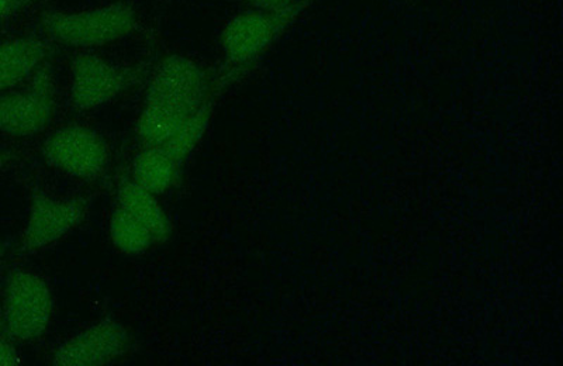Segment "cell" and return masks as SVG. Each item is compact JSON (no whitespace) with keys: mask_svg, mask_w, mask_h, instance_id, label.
Returning a JSON list of instances; mask_svg holds the SVG:
<instances>
[{"mask_svg":"<svg viewBox=\"0 0 563 366\" xmlns=\"http://www.w3.org/2000/svg\"><path fill=\"white\" fill-rule=\"evenodd\" d=\"M3 253H4V247L2 244H0V257H2Z\"/></svg>","mask_w":563,"mask_h":366,"instance_id":"ffe728a7","label":"cell"},{"mask_svg":"<svg viewBox=\"0 0 563 366\" xmlns=\"http://www.w3.org/2000/svg\"><path fill=\"white\" fill-rule=\"evenodd\" d=\"M128 84L124 69L97 54L80 53L70 63V103L82 112L112 102Z\"/></svg>","mask_w":563,"mask_h":366,"instance_id":"9c48e42d","label":"cell"},{"mask_svg":"<svg viewBox=\"0 0 563 366\" xmlns=\"http://www.w3.org/2000/svg\"><path fill=\"white\" fill-rule=\"evenodd\" d=\"M119 206L133 214L135 219L153 234L155 243H167L173 235V223H170L167 210L158 202L157 195L148 192L133 180L124 182L118 193Z\"/></svg>","mask_w":563,"mask_h":366,"instance_id":"8fae6325","label":"cell"},{"mask_svg":"<svg viewBox=\"0 0 563 366\" xmlns=\"http://www.w3.org/2000/svg\"><path fill=\"white\" fill-rule=\"evenodd\" d=\"M179 168L180 165L163 148L144 147L134 158L133 182L158 197L174 187Z\"/></svg>","mask_w":563,"mask_h":366,"instance_id":"7c38bea8","label":"cell"},{"mask_svg":"<svg viewBox=\"0 0 563 366\" xmlns=\"http://www.w3.org/2000/svg\"><path fill=\"white\" fill-rule=\"evenodd\" d=\"M48 55V45L37 37L0 43V90H10L32 78Z\"/></svg>","mask_w":563,"mask_h":366,"instance_id":"30bf717a","label":"cell"},{"mask_svg":"<svg viewBox=\"0 0 563 366\" xmlns=\"http://www.w3.org/2000/svg\"><path fill=\"white\" fill-rule=\"evenodd\" d=\"M42 27L49 38L68 47H103L133 34L139 18L130 4L114 2L78 12L45 13Z\"/></svg>","mask_w":563,"mask_h":366,"instance_id":"6da1fadb","label":"cell"},{"mask_svg":"<svg viewBox=\"0 0 563 366\" xmlns=\"http://www.w3.org/2000/svg\"><path fill=\"white\" fill-rule=\"evenodd\" d=\"M132 347V335L113 319L100 320L65 341L55 351L57 366H100L122 358Z\"/></svg>","mask_w":563,"mask_h":366,"instance_id":"52a82bcc","label":"cell"},{"mask_svg":"<svg viewBox=\"0 0 563 366\" xmlns=\"http://www.w3.org/2000/svg\"><path fill=\"white\" fill-rule=\"evenodd\" d=\"M2 158H3V157H2V154H0V163H2Z\"/></svg>","mask_w":563,"mask_h":366,"instance_id":"44dd1931","label":"cell"},{"mask_svg":"<svg viewBox=\"0 0 563 366\" xmlns=\"http://www.w3.org/2000/svg\"><path fill=\"white\" fill-rule=\"evenodd\" d=\"M249 2L255 10L269 13L290 12L305 7V0H249Z\"/></svg>","mask_w":563,"mask_h":366,"instance_id":"2e32d148","label":"cell"},{"mask_svg":"<svg viewBox=\"0 0 563 366\" xmlns=\"http://www.w3.org/2000/svg\"><path fill=\"white\" fill-rule=\"evenodd\" d=\"M32 2L33 0H0V23L16 16Z\"/></svg>","mask_w":563,"mask_h":366,"instance_id":"e0dca14e","label":"cell"},{"mask_svg":"<svg viewBox=\"0 0 563 366\" xmlns=\"http://www.w3.org/2000/svg\"><path fill=\"white\" fill-rule=\"evenodd\" d=\"M109 234L114 248L132 257L147 253L153 245L157 244L150 230L120 206L114 209L110 218Z\"/></svg>","mask_w":563,"mask_h":366,"instance_id":"5bb4252c","label":"cell"},{"mask_svg":"<svg viewBox=\"0 0 563 366\" xmlns=\"http://www.w3.org/2000/svg\"><path fill=\"white\" fill-rule=\"evenodd\" d=\"M22 363L18 350L9 341L0 339V366H18Z\"/></svg>","mask_w":563,"mask_h":366,"instance_id":"ac0fdd59","label":"cell"},{"mask_svg":"<svg viewBox=\"0 0 563 366\" xmlns=\"http://www.w3.org/2000/svg\"><path fill=\"white\" fill-rule=\"evenodd\" d=\"M43 155L49 167L82 180L102 177L110 157L102 135L77 124L49 135L43 145Z\"/></svg>","mask_w":563,"mask_h":366,"instance_id":"3957f363","label":"cell"},{"mask_svg":"<svg viewBox=\"0 0 563 366\" xmlns=\"http://www.w3.org/2000/svg\"><path fill=\"white\" fill-rule=\"evenodd\" d=\"M299 13L300 10L269 13L254 9L238 14L221 32V48L225 58L234 65L254 62L273 45Z\"/></svg>","mask_w":563,"mask_h":366,"instance_id":"5b68a950","label":"cell"},{"mask_svg":"<svg viewBox=\"0 0 563 366\" xmlns=\"http://www.w3.org/2000/svg\"><path fill=\"white\" fill-rule=\"evenodd\" d=\"M2 313L10 339L22 343L42 339L53 319L52 289L38 275L16 270L4 286Z\"/></svg>","mask_w":563,"mask_h":366,"instance_id":"7a4b0ae2","label":"cell"},{"mask_svg":"<svg viewBox=\"0 0 563 366\" xmlns=\"http://www.w3.org/2000/svg\"><path fill=\"white\" fill-rule=\"evenodd\" d=\"M47 69H37L32 85L22 92L0 97V133L32 137L42 133L54 117L55 99Z\"/></svg>","mask_w":563,"mask_h":366,"instance_id":"8992f818","label":"cell"},{"mask_svg":"<svg viewBox=\"0 0 563 366\" xmlns=\"http://www.w3.org/2000/svg\"><path fill=\"white\" fill-rule=\"evenodd\" d=\"M88 213L85 199H55L35 193L22 234L23 251H37L59 242L77 229Z\"/></svg>","mask_w":563,"mask_h":366,"instance_id":"ba28073f","label":"cell"},{"mask_svg":"<svg viewBox=\"0 0 563 366\" xmlns=\"http://www.w3.org/2000/svg\"><path fill=\"white\" fill-rule=\"evenodd\" d=\"M189 114L183 110L145 103L135 123L139 142L144 147H164Z\"/></svg>","mask_w":563,"mask_h":366,"instance_id":"4fadbf2b","label":"cell"},{"mask_svg":"<svg viewBox=\"0 0 563 366\" xmlns=\"http://www.w3.org/2000/svg\"><path fill=\"white\" fill-rule=\"evenodd\" d=\"M211 113L213 108L209 100L202 104V107L190 113L185 122L180 124V127L176 130L169 142L161 147L165 153L174 158L176 163L183 165L186 158L195 152L200 142H202L206 132L209 130Z\"/></svg>","mask_w":563,"mask_h":366,"instance_id":"9a60e30c","label":"cell"},{"mask_svg":"<svg viewBox=\"0 0 563 366\" xmlns=\"http://www.w3.org/2000/svg\"><path fill=\"white\" fill-rule=\"evenodd\" d=\"M3 331H4L3 313H2V308H0V334H2Z\"/></svg>","mask_w":563,"mask_h":366,"instance_id":"d6986e66","label":"cell"},{"mask_svg":"<svg viewBox=\"0 0 563 366\" xmlns=\"http://www.w3.org/2000/svg\"><path fill=\"white\" fill-rule=\"evenodd\" d=\"M208 77L195 59L169 55L158 64L145 93V103L192 113L208 100Z\"/></svg>","mask_w":563,"mask_h":366,"instance_id":"277c9868","label":"cell"}]
</instances>
